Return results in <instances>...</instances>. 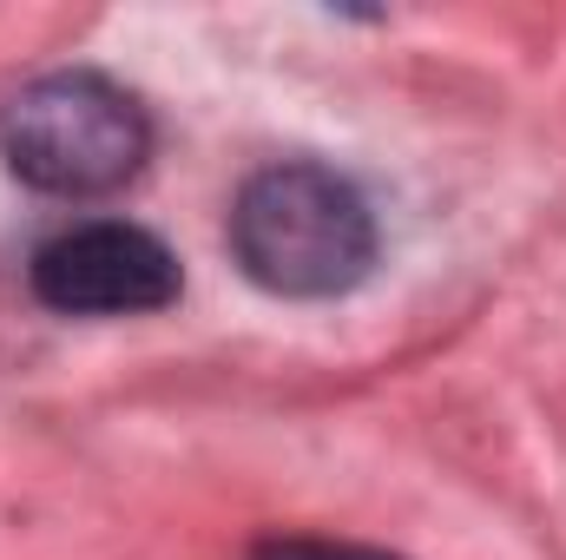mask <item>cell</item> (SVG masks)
Returning a JSON list of instances; mask_svg holds the SVG:
<instances>
[{"label": "cell", "mask_w": 566, "mask_h": 560, "mask_svg": "<svg viewBox=\"0 0 566 560\" xmlns=\"http://www.w3.org/2000/svg\"><path fill=\"white\" fill-rule=\"evenodd\" d=\"M231 251L271 297H343L376 265V211L343 172L290 158L238 191Z\"/></svg>", "instance_id": "6da1fadb"}, {"label": "cell", "mask_w": 566, "mask_h": 560, "mask_svg": "<svg viewBox=\"0 0 566 560\" xmlns=\"http://www.w3.org/2000/svg\"><path fill=\"white\" fill-rule=\"evenodd\" d=\"M151 126L106 73H46L0 106V158L46 198H106L139 178Z\"/></svg>", "instance_id": "7a4b0ae2"}, {"label": "cell", "mask_w": 566, "mask_h": 560, "mask_svg": "<svg viewBox=\"0 0 566 560\" xmlns=\"http://www.w3.org/2000/svg\"><path fill=\"white\" fill-rule=\"evenodd\" d=\"M33 297L60 317H145L178 297V258L139 225L93 218L33 251Z\"/></svg>", "instance_id": "3957f363"}, {"label": "cell", "mask_w": 566, "mask_h": 560, "mask_svg": "<svg viewBox=\"0 0 566 560\" xmlns=\"http://www.w3.org/2000/svg\"><path fill=\"white\" fill-rule=\"evenodd\" d=\"M258 560H389L369 548H336V541H264Z\"/></svg>", "instance_id": "277c9868"}]
</instances>
